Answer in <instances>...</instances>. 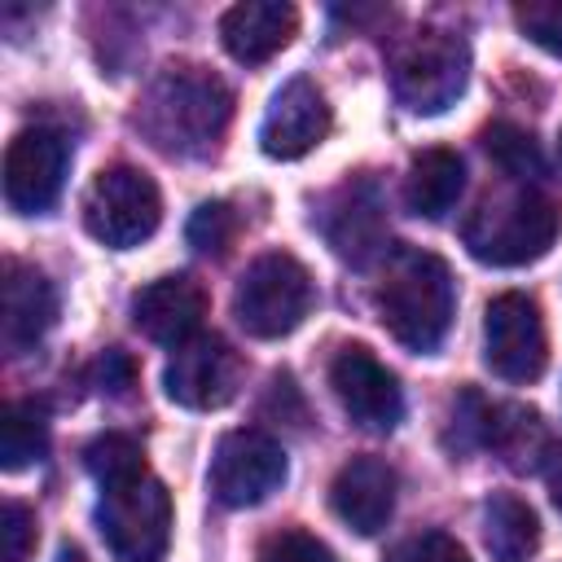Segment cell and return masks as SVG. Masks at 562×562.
<instances>
[{
  "mask_svg": "<svg viewBox=\"0 0 562 562\" xmlns=\"http://www.w3.org/2000/svg\"><path fill=\"white\" fill-rule=\"evenodd\" d=\"M228 119L233 92L202 66H167L136 110V127L171 158H211Z\"/></svg>",
  "mask_w": 562,
  "mask_h": 562,
  "instance_id": "obj_1",
  "label": "cell"
},
{
  "mask_svg": "<svg viewBox=\"0 0 562 562\" xmlns=\"http://www.w3.org/2000/svg\"><path fill=\"white\" fill-rule=\"evenodd\" d=\"M373 307L386 334L408 351H435L457 312V285L439 255L395 250L373 285Z\"/></svg>",
  "mask_w": 562,
  "mask_h": 562,
  "instance_id": "obj_2",
  "label": "cell"
},
{
  "mask_svg": "<svg viewBox=\"0 0 562 562\" xmlns=\"http://www.w3.org/2000/svg\"><path fill=\"white\" fill-rule=\"evenodd\" d=\"M562 228V202L544 189H518L505 198H487L465 220V246L479 263L492 268H518L540 259Z\"/></svg>",
  "mask_w": 562,
  "mask_h": 562,
  "instance_id": "obj_3",
  "label": "cell"
},
{
  "mask_svg": "<svg viewBox=\"0 0 562 562\" xmlns=\"http://www.w3.org/2000/svg\"><path fill=\"white\" fill-rule=\"evenodd\" d=\"M316 303L312 272L290 250H268L246 263L233 290V316L250 338H285L303 325Z\"/></svg>",
  "mask_w": 562,
  "mask_h": 562,
  "instance_id": "obj_4",
  "label": "cell"
},
{
  "mask_svg": "<svg viewBox=\"0 0 562 562\" xmlns=\"http://www.w3.org/2000/svg\"><path fill=\"white\" fill-rule=\"evenodd\" d=\"M97 527L114 562H162L171 544V492L145 470L101 487Z\"/></svg>",
  "mask_w": 562,
  "mask_h": 562,
  "instance_id": "obj_5",
  "label": "cell"
},
{
  "mask_svg": "<svg viewBox=\"0 0 562 562\" xmlns=\"http://www.w3.org/2000/svg\"><path fill=\"white\" fill-rule=\"evenodd\" d=\"M465 75H470L465 40L452 35V31H439V26L413 31L391 53V88H395L400 105H408L413 114L448 110L461 97Z\"/></svg>",
  "mask_w": 562,
  "mask_h": 562,
  "instance_id": "obj_6",
  "label": "cell"
},
{
  "mask_svg": "<svg viewBox=\"0 0 562 562\" xmlns=\"http://www.w3.org/2000/svg\"><path fill=\"white\" fill-rule=\"evenodd\" d=\"M162 220V193L140 167H105L83 193V224L110 250H132L154 237Z\"/></svg>",
  "mask_w": 562,
  "mask_h": 562,
  "instance_id": "obj_7",
  "label": "cell"
},
{
  "mask_svg": "<svg viewBox=\"0 0 562 562\" xmlns=\"http://www.w3.org/2000/svg\"><path fill=\"white\" fill-rule=\"evenodd\" d=\"M483 360L496 378L505 382H536L549 360V338H544V316L540 303L522 290H505L487 303L483 312Z\"/></svg>",
  "mask_w": 562,
  "mask_h": 562,
  "instance_id": "obj_8",
  "label": "cell"
},
{
  "mask_svg": "<svg viewBox=\"0 0 562 562\" xmlns=\"http://www.w3.org/2000/svg\"><path fill=\"white\" fill-rule=\"evenodd\" d=\"M285 474H290L285 448L268 430L241 426V430L220 435L206 479H211V492L220 505L250 509V505H263L285 483Z\"/></svg>",
  "mask_w": 562,
  "mask_h": 562,
  "instance_id": "obj_9",
  "label": "cell"
},
{
  "mask_svg": "<svg viewBox=\"0 0 562 562\" xmlns=\"http://www.w3.org/2000/svg\"><path fill=\"white\" fill-rule=\"evenodd\" d=\"M246 378V360L241 351H233L228 338L220 334H193L189 342H180L167 360L162 373V391L167 400H176L180 408H224L237 400Z\"/></svg>",
  "mask_w": 562,
  "mask_h": 562,
  "instance_id": "obj_10",
  "label": "cell"
},
{
  "mask_svg": "<svg viewBox=\"0 0 562 562\" xmlns=\"http://www.w3.org/2000/svg\"><path fill=\"white\" fill-rule=\"evenodd\" d=\"M329 386L342 404V413L360 426V430H373V435H386L400 426L404 417V391L395 382V373L360 342L342 347L329 364Z\"/></svg>",
  "mask_w": 562,
  "mask_h": 562,
  "instance_id": "obj_11",
  "label": "cell"
},
{
  "mask_svg": "<svg viewBox=\"0 0 562 562\" xmlns=\"http://www.w3.org/2000/svg\"><path fill=\"white\" fill-rule=\"evenodd\" d=\"M70 167V145L53 127H26L4 149V202L18 215L48 211L61 193Z\"/></svg>",
  "mask_w": 562,
  "mask_h": 562,
  "instance_id": "obj_12",
  "label": "cell"
},
{
  "mask_svg": "<svg viewBox=\"0 0 562 562\" xmlns=\"http://www.w3.org/2000/svg\"><path fill=\"white\" fill-rule=\"evenodd\" d=\"M329 105H325V92L294 75L277 88V97L268 101L263 110V123H259V149L277 162H294L303 154H312L325 136H329Z\"/></svg>",
  "mask_w": 562,
  "mask_h": 562,
  "instance_id": "obj_13",
  "label": "cell"
},
{
  "mask_svg": "<svg viewBox=\"0 0 562 562\" xmlns=\"http://www.w3.org/2000/svg\"><path fill=\"white\" fill-rule=\"evenodd\" d=\"M202 316H206V290L184 272L158 277L132 299V325L162 347H180L193 334H202Z\"/></svg>",
  "mask_w": 562,
  "mask_h": 562,
  "instance_id": "obj_14",
  "label": "cell"
},
{
  "mask_svg": "<svg viewBox=\"0 0 562 562\" xmlns=\"http://www.w3.org/2000/svg\"><path fill=\"white\" fill-rule=\"evenodd\" d=\"M395 487L400 479L382 457H351L334 474L329 505L356 536H378L395 514Z\"/></svg>",
  "mask_w": 562,
  "mask_h": 562,
  "instance_id": "obj_15",
  "label": "cell"
},
{
  "mask_svg": "<svg viewBox=\"0 0 562 562\" xmlns=\"http://www.w3.org/2000/svg\"><path fill=\"white\" fill-rule=\"evenodd\" d=\"M294 31H299V9L285 0H241L220 18V40L228 57L241 66H263L294 40Z\"/></svg>",
  "mask_w": 562,
  "mask_h": 562,
  "instance_id": "obj_16",
  "label": "cell"
},
{
  "mask_svg": "<svg viewBox=\"0 0 562 562\" xmlns=\"http://www.w3.org/2000/svg\"><path fill=\"white\" fill-rule=\"evenodd\" d=\"M57 321V290L40 268L18 259L4 263V299H0V334L9 351L35 347Z\"/></svg>",
  "mask_w": 562,
  "mask_h": 562,
  "instance_id": "obj_17",
  "label": "cell"
},
{
  "mask_svg": "<svg viewBox=\"0 0 562 562\" xmlns=\"http://www.w3.org/2000/svg\"><path fill=\"white\" fill-rule=\"evenodd\" d=\"M325 237L356 268H364L373 255H382L386 228H382V202H378L373 184H347L342 189V202L325 220Z\"/></svg>",
  "mask_w": 562,
  "mask_h": 562,
  "instance_id": "obj_18",
  "label": "cell"
},
{
  "mask_svg": "<svg viewBox=\"0 0 562 562\" xmlns=\"http://www.w3.org/2000/svg\"><path fill=\"white\" fill-rule=\"evenodd\" d=\"M465 189V167L452 149H422L404 176V202L422 220H443Z\"/></svg>",
  "mask_w": 562,
  "mask_h": 562,
  "instance_id": "obj_19",
  "label": "cell"
},
{
  "mask_svg": "<svg viewBox=\"0 0 562 562\" xmlns=\"http://www.w3.org/2000/svg\"><path fill=\"white\" fill-rule=\"evenodd\" d=\"M549 443H553V439H549V430H544V422H540L536 408H522V404H492L483 448H492L509 470H540Z\"/></svg>",
  "mask_w": 562,
  "mask_h": 562,
  "instance_id": "obj_20",
  "label": "cell"
},
{
  "mask_svg": "<svg viewBox=\"0 0 562 562\" xmlns=\"http://www.w3.org/2000/svg\"><path fill=\"white\" fill-rule=\"evenodd\" d=\"M483 540L496 562H527L540 544V518L522 496L492 492L483 505Z\"/></svg>",
  "mask_w": 562,
  "mask_h": 562,
  "instance_id": "obj_21",
  "label": "cell"
},
{
  "mask_svg": "<svg viewBox=\"0 0 562 562\" xmlns=\"http://www.w3.org/2000/svg\"><path fill=\"white\" fill-rule=\"evenodd\" d=\"M48 452V422H44V408L31 404V400H13L4 404V417H0V465L9 474L35 465L40 457Z\"/></svg>",
  "mask_w": 562,
  "mask_h": 562,
  "instance_id": "obj_22",
  "label": "cell"
},
{
  "mask_svg": "<svg viewBox=\"0 0 562 562\" xmlns=\"http://www.w3.org/2000/svg\"><path fill=\"white\" fill-rule=\"evenodd\" d=\"M83 465H88V474H92L101 487L123 483V479H136V474H145V470H149V465H145L140 443H136L132 435H119V430L97 435V439L83 448Z\"/></svg>",
  "mask_w": 562,
  "mask_h": 562,
  "instance_id": "obj_23",
  "label": "cell"
},
{
  "mask_svg": "<svg viewBox=\"0 0 562 562\" xmlns=\"http://www.w3.org/2000/svg\"><path fill=\"white\" fill-rule=\"evenodd\" d=\"M483 149H487V158H492L505 176H514V180H527V176H540V171H544L531 132H522V127H514V123H492V127L483 132Z\"/></svg>",
  "mask_w": 562,
  "mask_h": 562,
  "instance_id": "obj_24",
  "label": "cell"
},
{
  "mask_svg": "<svg viewBox=\"0 0 562 562\" xmlns=\"http://www.w3.org/2000/svg\"><path fill=\"white\" fill-rule=\"evenodd\" d=\"M189 246L198 255H224L237 237V211L228 202H202L193 215H189V228H184Z\"/></svg>",
  "mask_w": 562,
  "mask_h": 562,
  "instance_id": "obj_25",
  "label": "cell"
},
{
  "mask_svg": "<svg viewBox=\"0 0 562 562\" xmlns=\"http://www.w3.org/2000/svg\"><path fill=\"white\" fill-rule=\"evenodd\" d=\"M514 22H518V31L531 44H540L553 57H562V0H527V4H514Z\"/></svg>",
  "mask_w": 562,
  "mask_h": 562,
  "instance_id": "obj_26",
  "label": "cell"
},
{
  "mask_svg": "<svg viewBox=\"0 0 562 562\" xmlns=\"http://www.w3.org/2000/svg\"><path fill=\"white\" fill-rule=\"evenodd\" d=\"M259 562H338L334 549L307 531H277L263 540Z\"/></svg>",
  "mask_w": 562,
  "mask_h": 562,
  "instance_id": "obj_27",
  "label": "cell"
},
{
  "mask_svg": "<svg viewBox=\"0 0 562 562\" xmlns=\"http://www.w3.org/2000/svg\"><path fill=\"white\" fill-rule=\"evenodd\" d=\"M386 562H470V553L448 531H422V536L400 540Z\"/></svg>",
  "mask_w": 562,
  "mask_h": 562,
  "instance_id": "obj_28",
  "label": "cell"
},
{
  "mask_svg": "<svg viewBox=\"0 0 562 562\" xmlns=\"http://www.w3.org/2000/svg\"><path fill=\"white\" fill-rule=\"evenodd\" d=\"M0 540H4V562H26L35 549V514L18 501H4L0 509Z\"/></svg>",
  "mask_w": 562,
  "mask_h": 562,
  "instance_id": "obj_29",
  "label": "cell"
},
{
  "mask_svg": "<svg viewBox=\"0 0 562 562\" xmlns=\"http://www.w3.org/2000/svg\"><path fill=\"white\" fill-rule=\"evenodd\" d=\"M97 369H101V386H105L110 395H123V391L132 386V364H127L123 351H105Z\"/></svg>",
  "mask_w": 562,
  "mask_h": 562,
  "instance_id": "obj_30",
  "label": "cell"
},
{
  "mask_svg": "<svg viewBox=\"0 0 562 562\" xmlns=\"http://www.w3.org/2000/svg\"><path fill=\"white\" fill-rule=\"evenodd\" d=\"M540 474H544V487H549L553 505L562 509V443H549V452L540 461Z\"/></svg>",
  "mask_w": 562,
  "mask_h": 562,
  "instance_id": "obj_31",
  "label": "cell"
},
{
  "mask_svg": "<svg viewBox=\"0 0 562 562\" xmlns=\"http://www.w3.org/2000/svg\"><path fill=\"white\" fill-rule=\"evenodd\" d=\"M57 562H83V553L79 549H61V558Z\"/></svg>",
  "mask_w": 562,
  "mask_h": 562,
  "instance_id": "obj_32",
  "label": "cell"
},
{
  "mask_svg": "<svg viewBox=\"0 0 562 562\" xmlns=\"http://www.w3.org/2000/svg\"><path fill=\"white\" fill-rule=\"evenodd\" d=\"M558 149H562V140H558Z\"/></svg>",
  "mask_w": 562,
  "mask_h": 562,
  "instance_id": "obj_33",
  "label": "cell"
}]
</instances>
